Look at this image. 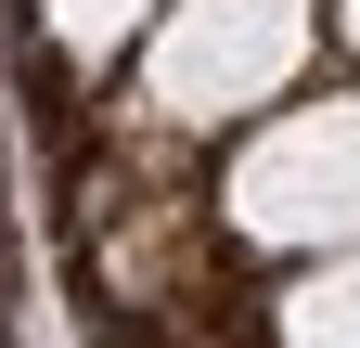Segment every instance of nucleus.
I'll list each match as a JSON object with an SVG mask.
<instances>
[{
    "label": "nucleus",
    "mask_w": 360,
    "mask_h": 348,
    "mask_svg": "<svg viewBox=\"0 0 360 348\" xmlns=\"http://www.w3.org/2000/svg\"><path fill=\"white\" fill-rule=\"evenodd\" d=\"M232 220L270 245H322L360 232V104H309L232 168Z\"/></svg>",
    "instance_id": "1"
},
{
    "label": "nucleus",
    "mask_w": 360,
    "mask_h": 348,
    "mask_svg": "<svg viewBox=\"0 0 360 348\" xmlns=\"http://www.w3.org/2000/svg\"><path fill=\"white\" fill-rule=\"evenodd\" d=\"M309 52V0H180L167 52H155V104L167 116H232L270 77H296Z\"/></svg>",
    "instance_id": "2"
},
{
    "label": "nucleus",
    "mask_w": 360,
    "mask_h": 348,
    "mask_svg": "<svg viewBox=\"0 0 360 348\" xmlns=\"http://www.w3.org/2000/svg\"><path fill=\"white\" fill-rule=\"evenodd\" d=\"M283 335H296V348H360V258H347V271H322V284L296 297Z\"/></svg>",
    "instance_id": "3"
},
{
    "label": "nucleus",
    "mask_w": 360,
    "mask_h": 348,
    "mask_svg": "<svg viewBox=\"0 0 360 348\" xmlns=\"http://www.w3.org/2000/svg\"><path fill=\"white\" fill-rule=\"evenodd\" d=\"M347 26H360V0H347Z\"/></svg>",
    "instance_id": "4"
}]
</instances>
